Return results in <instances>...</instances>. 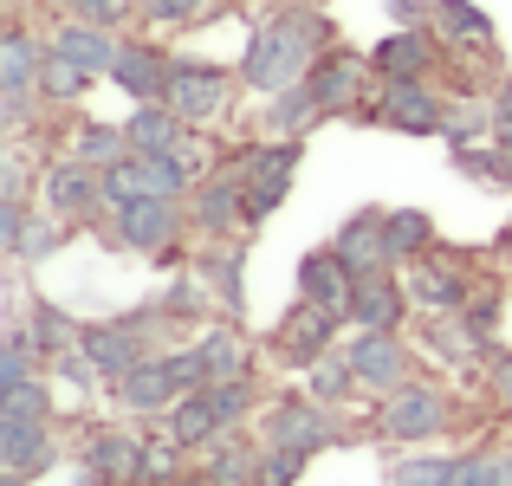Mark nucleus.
I'll use <instances>...</instances> for the list:
<instances>
[{
  "mask_svg": "<svg viewBox=\"0 0 512 486\" xmlns=\"http://www.w3.org/2000/svg\"><path fill=\"white\" fill-rule=\"evenodd\" d=\"M318 46H325V20H318L312 7H286V13H273V20L247 39L240 78H247L253 91H286V85H299V78L325 59Z\"/></svg>",
  "mask_w": 512,
  "mask_h": 486,
  "instance_id": "nucleus-1",
  "label": "nucleus"
},
{
  "mask_svg": "<svg viewBox=\"0 0 512 486\" xmlns=\"http://www.w3.org/2000/svg\"><path fill=\"white\" fill-rule=\"evenodd\" d=\"M247 409H253V376L201 383V389H188V396L169 409V435L182 441V448H208V441H221Z\"/></svg>",
  "mask_w": 512,
  "mask_h": 486,
  "instance_id": "nucleus-2",
  "label": "nucleus"
},
{
  "mask_svg": "<svg viewBox=\"0 0 512 486\" xmlns=\"http://www.w3.org/2000/svg\"><path fill=\"white\" fill-rule=\"evenodd\" d=\"M156 312H163V305H156ZM156 312H130V318H111V324H85L78 350H85V363L104 376V383H117V376L137 370L143 357H156Z\"/></svg>",
  "mask_w": 512,
  "mask_h": 486,
  "instance_id": "nucleus-3",
  "label": "nucleus"
},
{
  "mask_svg": "<svg viewBox=\"0 0 512 486\" xmlns=\"http://www.w3.org/2000/svg\"><path fill=\"white\" fill-rule=\"evenodd\" d=\"M188 188V162L182 156H117L111 169H104V201L111 208H130V201H175Z\"/></svg>",
  "mask_w": 512,
  "mask_h": 486,
  "instance_id": "nucleus-4",
  "label": "nucleus"
},
{
  "mask_svg": "<svg viewBox=\"0 0 512 486\" xmlns=\"http://www.w3.org/2000/svg\"><path fill=\"white\" fill-rule=\"evenodd\" d=\"M299 156H305L299 137H279V143H266V150H247V162H240V175H247V227H260L266 214L292 195Z\"/></svg>",
  "mask_w": 512,
  "mask_h": 486,
  "instance_id": "nucleus-5",
  "label": "nucleus"
},
{
  "mask_svg": "<svg viewBox=\"0 0 512 486\" xmlns=\"http://www.w3.org/2000/svg\"><path fill=\"white\" fill-rule=\"evenodd\" d=\"M376 124L402 130V137H435V130H448V111H441V98L422 85V78H383V98L370 104Z\"/></svg>",
  "mask_w": 512,
  "mask_h": 486,
  "instance_id": "nucleus-6",
  "label": "nucleus"
},
{
  "mask_svg": "<svg viewBox=\"0 0 512 486\" xmlns=\"http://www.w3.org/2000/svg\"><path fill=\"white\" fill-rule=\"evenodd\" d=\"M376 428H383L389 441H428V435H441V428H448V396H441V389H428V383H402V389H389Z\"/></svg>",
  "mask_w": 512,
  "mask_h": 486,
  "instance_id": "nucleus-7",
  "label": "nucleus"
},
{
  "mask_svg": "<svg viewBox=\"0 0 512 486\" xmlns=\"http://www.w3.org/2000/svg\"><path fill=\"white\" fill-rule=\"evenodd\" d=\"M39 59H46V46H33L26 26H7V39H0V104H7V124H20V117L33 111Z\"/></svg>",
  "mask_w": 512,
  "mask_h": 486,
  "instance_id": "nucleus-8",
  "label": "nucleus"
},
{
  "mask_svg": "<svg viewBox=\"0 0 512 486\" xmlns=\"http://www.w3.org/2000/svg\"><path fill=\"white\" fill-rule=\"evenodd\" d=\"M39 195H46V214H59V221H85V214L104 201V169H91V162H78V156L46 162Z\"/></svg>",
  "mask_w": 512,
  "mask_h": 486,
  "instance_id": "nucleus-9",
  "label": "nucleus"
},
{
  "mask_svg": "<svg viewBox=\"0 0 512 486\" xmlns=\"http://www.w3.org/2000/svg\"><path fill=\"white\" fill-rule=\"evenodd\" d=\"M111 389H117V402H124V409H137V415H169L175 402L188 396V389H182V370H175V350H169V357H143L137 370H124Z\"/></svg>",
  "mask_w": 512,
  "mask_h": 486,
  "instance_id": "nucleus-10",
  "label": "nucleus"
},
{
  "mask_svg": "<svg viewBox=\"0 0 512 486\" xmlns=\"http://www.w3.org/2000/svg\"><path fill=\"white\" fill-rule=\"evenodd\" d=\"M266 441L273 448H299V454H318V448H331L338 441V422H331V409L325 402H305V396H286L273 415H266Z\"/></svg>",
  "mask_w": 512,
  "mask_h": 486,
  "instance_id": "nucleus-11",
  "label": "nucleus"
},
{
  "mask_svg": "<svg viewBox=\"0 0 512 486\" xmlns=\"http://www.w3.org/2000/svg\"><path fill=\"white\" fill-rule=\"evenodd\" d=\"M163 104L182 124H208V117H221L227 104V72H214V65H169V85H163Z\"/></svg>",
  "mask_w": 512,
  "mask_h": 486,
  "instance_id": "nucleus-12",
  "label": "nucleus"
},
{
  "mask_svg": "<svg viewBox=\"0 0 512 486\" xmlns=\"http://www.w3.org/2000/svg\"><path fill=\"white\" fill-rule=\"evenodd\" d=\"M338 324H344L338 312H325V305L305 299L299 312H292V318L273 331V350H279L286 363H299V370H312L318 357H331V337H338Z\"/></svg>",
  "mask_w": 512,
  "mask_h": 486,
  "instance_id": "nucleus-13",
  "label": "nucleus"
},
{
  "mask_svg": "<svg viewBox=\"0 0 512 486\" xmlns=\"http://www.w3.org/2000/svg\"><path fill=\"white\" fill-rule=\"evenodd\" d=\"M175 234H182L175 201H130V208H117V240H124V247H137V253L175 260Z\"/></svg>",
  "mask_w": 512,
  "mask_h": 486,
  "instance_id": "nucleus-14",
  "label": "nucleus"
},
{
  "mask_svg": "<svg viewBox=\"0 0 512 486\" xmlns=\"http://www.w3.org/2000/svg\"><path fill=\"white\" fill-rule=\"evenodd\" d=\"M344 357L363 389H402V376H409V350L396 344V331H357Z\"/></svg>",
  "mask_w": 512,
  "mask_h": 486,
  "instance_id": "nucleus-15",
  "label": "nucleus"
},
{
  "mask_svg": "<svg viewBox=\"0 0 512 486\" xmlns=\"http://www.w3.org/2000/svg\"><path fill=\"white\" fill-rule=\"evenodd\" d=\"M363 72H376V65H363L357 52H325V59L305 72L318 111H357V104H363Z\"/></svg>",
  "mask_w": 512,
  "mask_h": 486,
  "instance_id": "nucleus-16",
  "label": "nucleus"
},
{
  "mask_svg": "<svg viewBox=\"0 0 512 486\" xmlns=\"http://www.w3.org/2000/svg\"><path fill=\"white\" fill-rule=\"evenodd\" d=\"M299 292H305L312 305H325V312L350 318V299H357V273L344 266V253H338V247L305 253V266H299Z\"/></svg>",
  "mask_w": 512,
  "mask_h": 486,
  "instance_id": "nucleus-17",
  "label": "nucleus"
},
{
  "mask_svg": "<svg viewBox=\"0 0 512 486\" xmlns=\"http://www.w3.org/2000/svg\"><path fill=\"white\" fill-rule=\"evenodd\" d=\"M85 467L104 486H137L143 480V441L124 428H91L85 435Z\"/></svg>",
  "mask_w": 512,
  "mask_h": 486,
  "instance_id": "nucleus-18",
  "label": "nucleus"
},
{
  "mask_svg": "<svg viewBox=\"0 0 512 486\" xmlns=\"http://www.w3.org/2000/svg\"><path fill=\"white\" fill-rule=\"evenodd\" d=\"M331 247L344 253V266H350V273H357V279H376V273H389V266H396V260H389V240H383V214H376V208L350 214V221H344V234L331 240Z\"/></svg>",
  "mask_w": 512,
  "mask_h": 486,
  "instance_id": "nucleus-19",
  "label": "nucleus"
},
{
  "mask_svg": "<svg viewBox=\"0 0 512 486\" xmlns=\"http://www.w3.org/2000/svg\"><path fill=\"white\" fill-rule=\"evenodd\" d=\"M59 461V448H52V422H0V467H13V474H46V467Z\"/></svg>",
  "mask_w": 512,
  "mask_h": 486,
  "instance_id": "nucleus-20",
  "label": "nucleus"
},
{
  "mask_svg": "<svg viewBox=\"0 0 512 486\" xmlns=\"http://www.w3.org/2000/svg\"><path fill=\"white\" fill-rule=\"evenodd\" d=\"M46 46H52V52H65V59H72V65H85L91 78H98V72L111 78L117 52H124V46H117V39H111V26H91V20H65L59 33L46 39Z\"/></svg>",
  "mask_w": 512,
  "mask_h": 486,
  "instance_id": "nucleus-21",
  "label": "nucleus"
},
{
  "mask_svg": "<svg viewBox=\"0 0 512 486\" xmlns=\"http://www.w3.org/2000/svg\"><path fill=\"white\" fill-rule=\"evenodd\" d=\"M402 312H409V286H396L389 273L357 279V299H350V324L357 331H396Z\"/></svg>",
  "mask_w": 512,
  "mask_h": 486,
  "instance_id": "nucleus-22",
  "label": "nucleus"
},
{
  "mask_svg": "<svg viewBox=\"0 0 512 486\" xmlns=\"http://www.w3.org/2000/svg\"><path fill=\"white\" fill-rule=\"evenodd\" d=\"M409 299L422 305V312H467V273H454V266H441V260H415L409 266Z\"/></svg>",
  "mask_w": 512,
  "mask_h": 486,
  "instance_id": "nucleus-23",
  "label": "nucleus"
},
{
  "mask_svg": "<svg viewBox=\"0 0 512 486\" xmlns=\"http://www.w3.org/2000/svg\"><path fill=\"white\" fill-rule=\"evenodd\" d=\"M195 221L208 227V234H227V227L247 221V175L227 169V175H208L195 195Z\"/></svg>",
  "mask_w": 512,
  "mask_h": 486,
  "instance_id": "nucleus-24",
  "label": "nucleus"
},
{
  "mask_svg": "<svg viewBox=\"0 0 512 486\" xmlns=\"http://www.w3.org/2000/svg\"><path fill=\"white\" fill-rule=\"evenodd\" d=\"M182 130H188L182 117H175L163 98H150V104H137V111H130L124 137H130V150H143V156H175V150L188 143Z\"/></svg>",
  "mask_w": 512,
  "mask_h": 486,
  "instance_id": "nucleus-25",
  "label": "nucleus"
},
{
  "mask_svg": "<svg viewBox=\"0 0 512 486\" xmlns=\"http://www.w3.org/2000/svg\"><path fill=\"white\" fill-rule=\"evenodd\" d=\"M111 85H124L137 104H150V98H163V85H169V59L156 46H143V39H130L111 65Z\"/></svg>",
  "mask_w": 512,
  "mask_h": 486,
  "instance_id": "nucleus-26",
  "label": "nucleus"
},
{
  "mask_svg": "<svg viewBox=\"0 0 512 486\" xmlns=\"http://www.w3.org/2000/svg\"><path fill=\"white\" fill-rule=\"evenodd\" d=\"M370 65L383 78H428V65H435V39H428L422 26H396V33L370 52Z\"/></svg>",
  "mask_w": 512,
  "mask_h": 486,
  "instance_id": "nucleus-27",
  "label": "nucleus"
},
{
  "mask_svg": "<svg viewBox=\"0 0 512 486\" xmlns=\"http://www.w3.org/2000/svg\"><path fill=\"white\" fill-rule=\"evenodd\" d=\"M383 240H389V260L396 266H415L428 253V240H435V227H428L422 208H389L383 214Z\"/></svg>",
  "mask_w": 512,
  "mask_h": 486,
  "instance_id": "nucleus-28",
  "label": "nucleus"
},
{
  "mask_svg": "<svg viewBox=\"0 0 512 486\" xmlns=\"http://www.w3.org/2000/svg\"><path fill=\"white\" fill-rule=\"evenodd\" d=\"M188 350H195V363H201V383H234V376H247V350H240L234 331H208Z\"/></svg>",
  "mask_w": 512,
  "mask_h": 486,
  "instance_id": "nucleus-29",
  "label": "nucleus"
},
{
  "mask_svg": "<svg viewBox=\"0 0 512 486\" xmlns=\"http://www.w3.org/2000/svg\"><path fill=\"white\" fill-rule=\"evenodd\" d=\"M214 486H253L260 480V454L247 448V441H208V467H201Z\"/></svg>",
  "mask_w": 512,
  "mask_h": 486,
  "instance_id": "nucleus-30",
  "label": "nucleus"
},
{
  "mask_svg": "<svg viewBox=\"0 0 512 486\" xmlns=\"http://www.w3.org/2000/svg\"><path fill=\"white\" fill-rule=\"evenodd\" d=\"M435 26L461 46H493V20L474 7V0H435Z\"/></svg>",
  "mask_w": 512,
  "mask_h": 486,
  "instance_id": "nucleus-31",
  "label": "nucleus"
},
{
  "mask_svg": "<svg viewBox=\"0 0 512 486\" xmlns=\"http://www.w3.org/2000/svg\"><path fill=\"white\" fill-rule=\"evenodd\" d=\"M85 85H91L85 65H72L65 52H52V46H46V59H39V98H46V104H65V98H78Z\"/></svg>",
  "mask_w": 512,
  "mask_h": 486,
  "instance_id": "nucleus-32",
  "label": "nucleus"
},
{
  "mask_svg": "<svg viewBox=\"0 0 512 486\" xmlns=\"http://www.w3.org/2000/svg\"><path fill=\"white\" fill-rule=\"evenodd\" d=\"M72 156L91 162V169H111L117 156H130V137H124V130H111V124H78Z\"/></svg>",
  "mask_w": 512,
  "mask_h": 486,
  "instance_id": "nucleus-33",
  "label": "nucleus"
},
{
  "mask_svg": "<svg viewBox=\"0 0 512 486\" xmlns=\"http://www.w3.org/2000/svg\"><path fill=\"white\" fill-rule=\"evenodd\" d=\"M78 337H85V324H72L65 312H52V305H33V344H39V357H65V350H78Z\"/></svg>",
  "mask_w": 512,
  "mask_h": 486,
  "instance_id": "nucleus-34",
  "label": "nucleus"
},
{
  "mask_svg": "<svg viewBox=\"0 0 512 486\" xmlns=\"http://www.w3.org/2000/svg\"><path fill=\"white\" fill-rule=\"evenodd\" d=\"M312 117H325V111H318V98H312V85H305V78L279 91V104H273V130H279V137H299Z\"/></svg>",
  "mask_w": 512,
  "mask_h": 486,
  "instance_id": "nucleus-35",
  "label": "nucleus"
},
{
  "mask_svg": "<svg viewBox=\"0 0 512 486\" xmlns=\"http://www.w3.org/2000/svg\"><path fill=\"white\" fill-rule=\"evenodd\" d=\"M454 486H512V454L506 448H487V454L454 461Z\"/></svg>",
  "mask_w": 512,
  "mask_h": 486,
  "instance_id": "nucleus-36",
  "label": "nucleus"
},
{
  "mask_svg": "<svg viewBox=\"0 0 512 486\" xmlns=\"http://www.w3.org/2000/svg\"><path fill=\"white\" fill-rule=\"evenodd\" d=\"M33 357H39L33 331H7V350H0V396L20 389V383H33Z\"/></svg>",
  "mask_w": 512,
  "mask_h": 486,
  "instance_id": "nucleus-37",
  "label": "nucleus"
},
{
  "mask_svg": "<svg viewBox=\"0 0 512 486\" xmlns=\"http://www.w3.org/2000/svg\"><path fill=\"white\" fill-rule=\"evenodd\" d=\"M0 422H52V389L46 383H20L0 396Z\"/></svg>",
  "mask_w": 512,
  "mask_h": 486,
  "instance_id": "nucleus-38",
  "label": "nucleus"
},
{
  "mask_svg": "<svg viewBox=\"0 0 512 486\" xmlns=\"http://www.w3.org/2000/svg\"><path fill=\"white\" fill-rule=\"evenodd\" d=\"M201 279H208V292L221 305H240V253L227 247V253H208V260H201Z\"/></svg>",
  "mask_w": 512,
  "mask_h": 486,
  "instance_id": "nucleus-39",
  "label": "nucleus"
},
{
  "mask_svg": "<svg viewBox=\"0 0 512 486\" xmlns=\"http://www.w3.org/2000/svg\"><path fill=\"white\" fill-rule=\"evenodd\" d=\"M305 461H312V454H299V448H266L260 454V480L253 486H299Z\"/></svg>",
  "mask_w": 512,
  "mask_h": 486,
  "instance_id": "nucleus-40",
  "label": "nucleus"
},
{
  "mask_svg": "<svg viewBox=\"0 0 512 486\" xmlns=\"http://www.w3.org/2000/svg\"><path fill=\"white\" fill-rule=\"evenodd\" d=\"M175 454H182V441L163 435V441H143V480H156V486H175L182 474H175Z\"/></svg>",
  "mask_w": 512,
  "mask_h": 486,
  "instance_id": "nucleus-41",
  "label": "nucleus"
},
{
  "mask_svg": "<svg viewBox=\"0 0 512 486\" xmlns=\"http://www.w3.org/2000/svg\"><path fill=\"white\" fill-rule=\"evenodd\" d=\"M396 486H454V461L415 454V461H402V467H396Z\"/></svg>",
  "mask_w": 512,
  "mask_h": 486,
  "instance_id": "nucleus-42",
  "label": "nucleus"
},
{
  "mask_svg": "<svg viewBox=\"0 0 512 486\" xmlns=\"http://www.w3.org/2000/svg\"><path fill=\"white\" fill-rule=\"evenodd\" d=\"M350 383H357V370H350V357H318V363H312V389H318V402L344 396Z\"/></svg>",
  "mask_w": 512,
  "mask_h": 486,
  "instance_id": "nucleus-43",
  "label": "nucleus"
},
{
  "mask_svg": "<svg viewBox=\"0 0 512 486\" xmlns=\"http://www.w3.org/2000/svg\"><path fill=\"white\" fill-rule=\"evenodd\" d=\"M52 247H59V214H39V221H26L20 253H13V260H46Z\"/></svg>",
  "mask_w": 512,
  "mask_h": 486,
  "instance_id": "nucleus-44",
  "label": "nucleus"
},
{
  "mask_svg": "<svg viewBox=\"0 0 512 486\" xmlns=\"http://www.w3.org/2000/svg\"><path fill=\"white\" fill-rule=\"evenodd\" d=\"M72 7V20H91V26H117L130 13V0H65Z\"/></svg>",
  "mask_w": 512,
  "mask_h": 486,
  "instance_id": "nucleus-45",
  "label": "nucleus"
},
{
  "mask_svg": "<svg viewBox=\"0 0 512 486\" xmlns=\"http://www.w3.org/2000/svg\"><path fill=\"white\" fill-rule=\"evenodd\" d=\"M201 7H208V0H143V13H150V20H163V26H175V20H195Z\"/></svg>",
  "mask_w": 512,
  "mask_h": 486,
  "instance_id": "nucleus-46",
  "label": "nucleus"
},
{
  "mask_svg": "<svg viewBox=\"0 0 512 486\" xmlns=\"http://www.w3.org/2000/svg\"><path fill=\"white\" fill-rule=\"evenodd\" d=\"M389 20H396V26H422L428 7H422V0H389Z\"/></svg>",
  "mask_w": 512,
  "mask_h": 486,
  "instance_id": "nucleus-47",
  "label": "nucleus"
},
{
  "mask_svg": "<svg viewBox=\"0 0 512 486\" xmlns=\"http://www.w3.org/2000/svg\"><path fill=\"white\" fill-rule=\"evenodd\" d=\"M493 389H500V402L512 409V357H500V363H493Z\"/></svg>",
  "mask_w": 512,
  "mask_h": 486,
  "instance_id": "nucleus-48",
  "label": "nucleus"
},
{
  "mask_svg": "<svg viewBox=\"0 0 512 486\" xmlns=\"http://www.w3.org/2000/svg\"><path fill=\"white\" fill-rule=\"evenodd\" d=\"M0 486H26V474H13V467H0Z\"/></svg>",
  "mask_w": 512,
  "mask_h": 486,
  "instance_id": "nucleus-49",
  "label": "nucleus"
},
{
  "mask_svg": "<svg viewBox=\"0 0 512 486\" xmlns=\"http://www.w3.org/2000/svg\"><path fill=\"white\" fill-rule=\"evenodd\" d=\"M175 486H214V480H208V474H182Z\"/></svg>",
  "mask_w": 512,
  "mask_h": 486,
  "instance_id": "nucleus-50",
  "label": "nucleus"
}]
</instances>
